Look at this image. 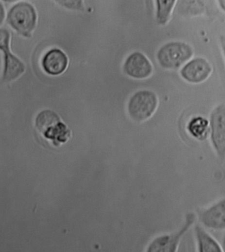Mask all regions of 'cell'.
<instances>
[{
    "label": "cell",
    "instance_id": "11",
    "mask_svg": "<svg viewBox=\"0 0 225 252\" xmlns=\"http://www.w3.org/2000/svg\"><path fill=\"white\" fill-rule=\"evenodd\" d=\"M68 58L61 50L54 48L46 52L42 60V67L47 74L56 76L66 70Z\"/></svg>",
    "mask_w": 225,
    "mask_h": 252
},
{
    "label": "cell",
    "instance_id": "5",
    "mask_svg": "<svg viewBox=\"0 0 225 252\" xmlns=\"http://www.w3.org/2000/svg\"><path fill=\"white\" fill-rule=\"evenodd\" d=\"M37 15L35 9L30 3L20 2L11 7L7 15L9 25L25 37L31 36L35 28Z\"/></svg>",
    "mask_w": 225,
    "mask_h": 252
},
{
    "label": "cell",
    "instance_id": "8",
    "mask_svg": "<svg viewBox=\"0 0 225 252\" xmlns=\"http://www.w3.org/2000/svg\"><path fill=\"white\" fill-rule=\"evenodd\" d=\"M197 219L203 227L213 230H225V198L201 209L197 213Z\"/></svg>",
    "mask_w": 225,
    "mask_h": 252
},
{
    "label": "cell",
    "instance_id": "1",
    "mask_svg": "<svg viewBox=\"0 0 225 252\" xmlns=\"http://www.w3.org/2000/svg\"><path fill=\"white\" fill-rule=\"evenodd\" d=\"M194 54L193 47L187 42L170 41L159 48L157 59L162 68L174 70L182 67Z\"/></svg>",
    "mask_w": 225,
    "mask_h": 252
},
{
    "label": "cell",
    "instance_id": "16",
    "mask_svg": "<svg viewBox=\"0 0 225 252\" xmlns=\"http://www.w3.org/2000/svg\"><path fill=\"white\" fill-rule=\"evenodd\" d=\"M217 2L220 8L225 13V0H219Z\"/></svg>",
    "mask_w": 225,
    "mask_h": 252
},
{
    "label": "cell",
    "instance_id": "13",
    "mask_svg": "<svg viewBox=\"0 0 225 252\" xmlns=\"http://www.w3.org/2000/svg\"><path fill=\"white\" fill-rule=\"evenodd\" d=\"M186 131L195 140L205 141L210 135L209 120L200 115L193 116L186 124Z\"/></svg>",
    "mask_w": 225,
    "mask_h": 252
},
{
    "label": "cell",
    "instance_id": "9",
    "mask_svg": "<svg viewBox=\"0 0 225 252\" xmlns=\"http://www.w3.org/2000/svg\"><path fill=\"white\" fill-rule=\"evenodd\" d=\"M9 34L6 30L1 31V50L5 54V67L3 71V80L5 82L16 79L25 70L23 62H21L9 49Z\"/></svg>",
    "mask_w": 225,
    "mask_h": 252
},
{
    "label": "cell",
    "instance_id": "3",
    "mask_svg": "<svg viewBox=\"0 0 225 252\" xmlns=\"http://www.w3.org/2000/svg\"><path fill=\"white\" fill-rule=\"evenodd\" d=\"M196 219L197 215L188 213L178 230L157 236L147 246L145 252H177L182 238L195 224Z\"/></svg>",
    "mask_w": 225,
    "mask_h": 252
},
{
    "label": "cell",
    "instance_id": "10",
    "mask_svg": "<svg viewBox=\"0 0 225 252\" xmlns=\"http://www.w3.org/2000/svg\"><path fill=\"white\" fill-rule=\"evenodd\" d=\"M126 75L132 78L145 79L153 72V66L150 60L140 52H135L128 56L124 65Z\"/></svg>",
    "mask_w": 225,
    "mask_h": 252
},
{
    "label": "cell",
    "instance_id": "17",
    "mask_svg": "<svg viewBox=\"0 0 225 252\" xmlns=\"http://www.w3.org/2000/svg\"><path fill=\"white\" fill-rule=\"evenodd\" d=\"M222 246L223 252H225V235L223 236L222 240V246Z\"/></svg>",
    "mask_w": 225,
    "mask_h": 252
},
{
    "label": "cell",
    "instance_id": "4",
    "mask_svg": "<svg viewBox=\"0 0 225 252\" xmlns=\"http://www.w3.org/2000/svg\"><path fill=\"white\" fill-rule=\"evenodd\" d=\"M158 106L159 98L156 93L150 90L139 91L128 102V114L135 122H145L152 117Z\"/></svg>",
    "mask_w": 225,
    "mask_h": 252
},
{
    "label": "cell",
    "instance_id": "6",
    "mask_svg": "<svg viewBox=\"0 0 225 252\" xmlns=\"http://www.w3.org/2000/svg\"><path fill=\"white\" fill-rule=\"evenodd\" d=\"M211 143L217 157L225 158V104H220L211 112L210 118Z\"/></svg>",
    "mask_w": 225,
    "mask_h": 252
},
{
    "label": "cell",
    "instance_id": "12",
    "mask_svg": "<svg viewBox=\"0 0 225 252\" xmlns=\"http://www.w3.org/2000/svg\"><path fill=\"white\" fill-rule=\"evenodd\" d=\"M194 236L197 252H223L222 246L201 224L194 226Z\"/></svg>",
    "mask_w": 225,
    "mask_h": 252
},
{
    "label": "cell",
    "instance_id": "14",
    "mask_svg": "<svg viewBox=\"0 0 225 252\" xmlns=\"http://www.w3.org/2000/svg\"><path fill=\"white\" fill-rule=\"evenodd\" d=\"M176 3L177 1L175 0H157L155 1L156 20L159 25L164 26L168 24Z\"/></svg>",
    "mask_w": 225,
    "mask_h": 252
},
{
    "label": "cell",
    "instance_id": "7",
    "mask_svg": "<svg viewBox=\"0 0 225 252\" xmlns=\"http://www.w3.org/2000/svg\"><path fill=\"white\" fill-rule=\"evenodd\" d=\"M213 72L210 62L205 58L197 57L188 62L180 71V75L186 82L200 84L206 81Z\"/></svg>",
    "mask_w": 225,
    "mask_h": 252
},
{
    "label": "cell",
    "instance_id": "15",
    "mask_svg": "<svg viewBox=\"0 0 225 252\" xmlns=\"http://www.w3.org/2000/svg\"><path fill=\"white\" fill-rule=\"evenodd\" d=\"M219 41H220L219 42H220L221 50H222L223 55H224L225 58V34L221 35L220 38H219Z\"/></svg>",
    "mask_w": 225,
    "mask_h": 252
},
{
    "label": "cell",
    "instance_id": "2",
    "mask_svg": "<svg viewBox=\"0 0 225 252\" xmlns=\"http://www.w3.org/2000/svg\"><path fill=\"white\" fill-rule=\"evenodd\" d=\"M36 127L46 139H50L56 146L65 143L70 136L67 126L53 111L46 110L40 112L36 119Z\"/></svg>",
    "mask_w": 225,
    "mask_h": 252
}]
</instances>
